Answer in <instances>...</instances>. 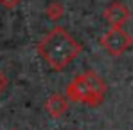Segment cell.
I'll return each instance as SVG.
<instances>
[{
    "mask_svg": "<svg viewBox=\"0 0 133 130\" xmlns=\"http://www.w3.org/2000/svg\"><path fill=\"white\" fill-rule=\"evenodd\" d=\"M5 85H7V80H5V76H4V74L0 72V92H2V90L5 88Z\"/></svg>",
    "mask_w": 133,
    "mask_h": 130,
    "instance_id": "obj_6",
    "label": "cell"
},
{
    "mask_svg": "<svg viewBox=\"0 0 133 130\" xmlns=\"http://www.w3.org/2000/svg\"><path fill=\"white\" fill-rule=\"evenodd\" d=\"M104 90L106 85L104 81L94 72L87 70L83 74H77L76 78H72L66 85V98L70 101H77V103H85V105H99L104 98Z\"/></svg>",
    "mask_w": 133,
    "mask_h": 130,
    "instance_id": "obj_2",
    "label": "cell"
},
{
    "mask_svg": "<svg viewBox=\"0 0 133 130\" xmlns=\"http://www.w3.org/2000/svg\"><path fill=\"white\" fill-rule=\"evenodd\" d=\"M66 107H68V101H66L65 96H61V94H52V96L49 98V101L45 103L47 112H49L52 117L63 116V114L66 112Z\"/></svg>",
    "mask_w": 133,
    "mask_h": 130,
    "instance_id": "obj_5",
    "label": "cell"
},
{
    "mask_svg": "<svg viewBox=\"0 0 133 130\" xmlns=\"http://www.w3.org/2000/svg\"><path fill=\"white\" fill-rule=\"evenodd\" d=\"M81 51V45L65 29L54 27L38 43V52L54 70H61Z\"/></svg>",
    "mask_w": 133,
    "mask_h": 130,
    "instance_id": "obj_1",
    "label": "cell"
},
{
    "mask_svg": "<svg viewBox=\"0 0 133 130\" xmlns=\"http://www.w3.org/2000/svg\"><path fill=\"white\" fill-rule=\"evenodd\" d=\"M101 45L110 52L111 56H119V54H122L131 45V38H130V34L124 29L111 27L110 31L101 38Z\"/></svg>",
    "mask_w": 133,
    "mask_h": 130,
    "instance_id": "obj_3",
    "label": "cell"
},
{
    "mask_svg": "<svg viewBox=\"0 0 133 130\" xmlns=\"http://www.w3.org/2000/svg\"><path fill=\"white\" fill-rule=\"evenodd\" d=\"M104 16H106V20L110 22L113 27H121L124 22L128 20V9H126L121 2H113L111 5L106 7Z\"/></svg>",
    "mask_w": 133,
    "mask_h": 130,
    "instance_id": "obj_4",
    "label": "cell"
}]
</instances>
